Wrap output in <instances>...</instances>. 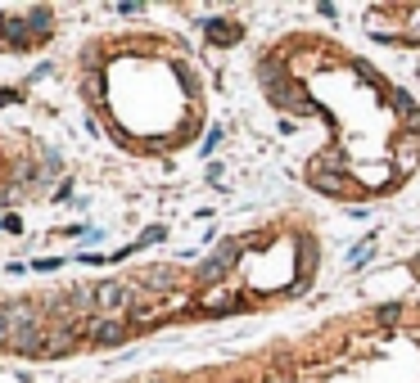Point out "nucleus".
I'll use <instances>...</instances> for the list:
<instances>
[{
	"mask_svg": "<svg viewBox=\"0 0 420 383\" xmlns=\"http://www.w3.org/2000/svg\"><path fill=\"white\" fill-rule=\"evenodd\" d=\"M416 271H420V262H416Z\"/></svg>",
	"mask_w": 420,
	"mask_h": 383,
	"instance_id": "obj_19",
	"label": "nucleus"
},
{
	"mask_svg": "<svg viewBox=\"0 0 420 383\" xmlns=\"http://www.w3.org/2000/svg\"><path fill=\"white\" fill-rule=\"evenodd\" d=\"M231 298H235V293L226 289V284H217V289H208V293H204V306H226Z\"/></svg>",
	"mask_w": 420,
	"mask_h": 383,
	"instance_id": "obj_12",
	"label": "nucleus"
},
{
	"mask_svg": "<svg viewBox=\"0 0 420 383\" xmlns=\"http://www.w3.org/2000/svg\"><path fill=\"white\" fill-rule=\"evenodd\" d=\"M59 167H63V162H59V153H45V176H54Z\"/></svg>",
	"mask_w": 420,
	"mask_h": 383,
	"instance_id": "obj_16",
	"label": "nucleus"
},
{
	"mask_svg": "<svg viewBox=\"0 0 420 383\" xmlns=\"http://www.w3.org/2000/svg\"><path fill=\"white\" fill-rule=\"evenodd\" d=\"M398 315H403V306H398V302H389V306H380V311H375V320H380V325H393Z\"/></svg>",
	"mask_w": 420,
	"mask_h": 383,
	"instance_id": "obj_14",
	"label": "nucleus"
},
{
	"mask_svg": "<svg viewBox=\"0 0 420 383\" xmlns=\"http://www.w3.org/2000/svg\"><path fill=\"white\" fill-rule=\"evenodd\" d=\"M59 266H63L59 257H41V262H36V271H59Z\"/></svg>",
	"mask_w": 420,
	"mask_h": 383,
	"instance_id": "obj_17",
	"label": "nucleus"
},
{
	"mask_svg": "<svg viewBox=\"0 0 420 383\" xmlns=\"http://www.w3.org/2000/svg\"><path fill=\"white\" fill-rule=\"evenodd\" d=\"M158 315H154V306H136V315H131V325H136V329H145V325H154Z\"/></svg>",
	"mask_w": 420,
	"mask_h": 383,
	"instance_id": "obj_13",
	"label": "nucleus"
},
{
	"mask_svg": "<svg viewBox=\"0 0 420 383\" xmlns=\"http://www.w3.org/2000/svg\"><path fill=\"white\" fill-rule=\"evenodd\" d=\"M0 41L27 50V45H32V27H27V18L23 14H0Z\"/></svg>",
	"mask_w": 420,
	"mask_h": 383,
	"instance_id": "obj_4",
	"label": "nucleus"
},
{
	"mask_svg": "<svg viewBox=\"0 0 420 383\" xmlns=\"http://www.w3.org/2000/svg\"><path fill=\"white\" fill-rule=\"evenodd\" d=\"M9 343H14V320L0 311V347H9Z\"/></svg>",
	"mask_w": 420,
	"mask_h": 383,
	"instance_id": "obj_15",
	"label": "nucleus"
},
{
	"mask_svg": "<svg viewBox=\"0 0 420 383\" xmlns=\"http://www.w3.org/2000/svg\"><path fill=\"white\" fill-rule=\"evenodd\" d=\"M308 180L321 189V194H343V189H348V176H343V171L339 176H330V171H308Z\"/></svg>",
	"mask_w": 420,
	"mask_h": 383,
	"instance_id": "obj_10",
	"label": "nucleus"
},
{
	"mask_svg": "<svg viewBox=\"0 0 420 383\" xmlns=\"http://www.w3.org/2000/svg\"><path fill=\"white\" fill-rule=\"evenodd\" d=\"M257 81H262L267 91L285 86V63H280V54H262V63H257Z\"/></svg>",
	"mask_w": 420,
	"mask_h": 383,
	"instance_id": "obj_7",
	"label": "nucleus"
},
{
	"mask_svg": "<svg viewBox=\"0 0 420 383\" xmlns=\"http://www.w3.org/2000/svg\"><path fill=\"white\" fill-rule=\"evenodd\" d=\"M416 167H420V136H416V131H407V136H398L393 171H416Z\"/></svg>",
	"mask_w": 420,
	"mask_h": 383,
	"instance_id": "obj_5",
	"label": "nucleus"
},
{
	"mask_svg": "<svg viewBox=\"0 0 420 383\" xmlns=\"http://www.w3.org/2000/svg\"><path fill=\"white\" fill-rule=\"evenodd\" d=\"M140 289H154V293H167L172 284H177V271H167V266H149V271H140Z\"/></svg>",
	"mask_w": 420,
	"mask_h": 383,
	"instance_id": "obj_8",
	"label": "nucleus"
},
{
	"mask_svg": "<svg viewBox=\"0 0 420 383\" xmlns=\"http://www.w3.org/2000/svg\"><path fill=\"white\" fill-rule=\"evenodd\" d=\"M9 100H23V95H18V91H0V109H5Z\"/></svg>",
	"mask_w": 420,
	"mask_h": 383,
	"instance_id": "obj_18",
	"label": "nucleus"
},
{
	"mask_svg": "<svg viewBox=\"0 0 420 383\" xmlns=\"http://www.w3.org/2000/svg\"><path fill=\"white\" fill-rule=\"evenodd\" d=\"M235 257H240V248H235V244H222V248H217V253L195 271V280H199V284H213V289H217V284L226 280V271L235 266Z\"/></svg>",
	"mask_w": 420,
	"mask_h": 383,
	"instance_id": "obj_2",
	"label": "nucleus"
},
{
	"mask_svg": "<svg viewBox=\"0 0 420 383\" xmlns=\"http://www.w3.org/2000/svg\"><path fill=\"white\" fill-rule=\"evenodd\" d=\"M27 27H32V41H41V36L54 32V14H50V9H41V5L27 9Z\"/></svg>",
	"mask_w": 420,
	"mask_h": 383,
	"instance_id": "obj_9",
	"label": "nucleus"
},
{
	"mask_svg": "<svg viewBox=\"0 0 420 383\" xmlns=\"http://www.w3.org/2000/svg\"><path fill=\"white\" fill-rule=\"evenodd\" d=\"M127 334H131V320H122V315H104V320L86 325V338L100 343V347H113V343H122Z\"/></svg>",
	"mask_w": 420,
	"mask_h": 383,
	"instance_id": "obj_3",
	"label": "nucleus"
},
{
	"mask_svg": "<svg viewBox=\"0 0 420 383\" xmlns=\"http://www.w3.org/2000/svg\"><path fill=\"white\" fill-rule=\"evenodd\" d=\"M204 32H208V41H213V45H235L244 36V27L235 23V18H208Z\"/></svg>",
	"mask_w": 420,
	"mask_h": 383,
	"instance_id": "obj_6",
	"label": "nucleus"
},
{
	"mask_svg": "<svg viewBox=\"0 0 420 383\" xmlns=\"http://www.w3.org/2000/svg\"><path fill=\"white\" fill-rule=\"evenodd\" d=\"M136 298H140V284H127V280L95 284V306L100 311H127V306H136Z\"/></svg>",
	"mask_w": 420,
	"mask_h": 383,
	"instance_id": "obj_1",
	"label": "nucleus"
},
{
	"mask_svg": "<svg viewBox=\"0 0 420 383\" xmlns=\"http://www.w3.org/2000/svg\"><path fill=\"white\" fill-rule=\"evenodd\" d=\"M86 91H91V100H104V72L100 68H86Z\"/></svg>",
	"mask_w": 420,
	"mask_h": 383,
	"instance_id": "obj_11",
	"label": "nucleus"
}]
</instances>
